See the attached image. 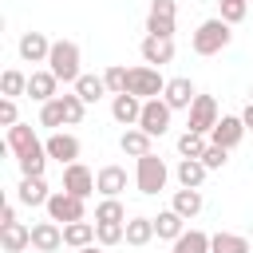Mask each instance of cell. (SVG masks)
<instances>
[{"label": "cell", "mask_w": 253, "mask_h": 253, "mask_svg": "<svg viewBox=\"0 0 253 253\" xmlns=\"http://www.w3.org/2000/svg\"><path fill=\"white\" fill-rule=\"evenodd\" d=\"M95 221H126L123 202H119V198H103V202L95 206Z\"/></svg>", "instance_id": "obj_35"}, {"label": "cell", "mask_w": 253, "mask_h": 253, "mask_svg": "<svg viewBox=\"0 0 253 253\" xmlns=\"http://www.w3.org/2000/svg\"><path fill=\"white\" fill-rule=\"evenodd\" d=\"M59 99H63V111H67V126H79V123H83V111H87V103H83L75 91H71V95H59Z\"/></svg>", "instance_id": "obj_37"}, {"label": "cell", "mask_w": 253, "mask_h": 253, "mask_svg": "<svg viewBox=\"0 0 253 253\" xmlns=\"http://www.w3.org/2000/svg\"><path fill=\"white\" fill-rule=\"evenodd\" d=\"M202 162H206L210 170H221V166L229 162V150H225V146H217V142H210V146L202 150Z\"/></svg>", "instance_id": "obj_39"}, {"label": "cell", "mask_w": 253, "mask_h": 253, "mask_svg": "<svg viewBox=\"0 0 253 253\" xmlns=\"http://www.w3.org/2000/svg\"><path fill=\"white\" fill-rule=\"evenodd\" d=\"M166 178H170V170H166V162L154 150L142 154V158H134V186H138V194L154 198L158 190H166Z\"/></svg>", "instance_id": "obj_4"}, {"label": "cell", "mask_w": 253, "mask_h": 253, "mask_svg": "<svg viewBox=\"0 0 253 253\" xmlns=\"http://www.w3.org/2000/svg\"><path fill=\"white\" fill-rule=\"evenodd\" d=\"M43 146H47V158H55L59 166L79 162V138H75V134H67V130H51V134L43 138Z\"/></svg>", "instance_id": "obj_10"}, {"label": "cell", "mask_w": 253, "mask_h": 253, "mask_svg": "<svg viewBox=\"0 0 253 253\" xmlns=\"http://www.w3.org/2000/svg\"><path fill=\"white\" fill-rule=\"evenodd\" d=\"M43 210H47V217L59 221V225H67V221H83V217H87L83 198H75V194H67V190H55V194L47 198Z\"/></svg>", "instance_id": "obj_7"}, {"label": "cell", "mask_w": 253, "mask_h": 253, "mask_svg": "<svg viewBox=\"0 0 253 253\" xmlns=\"http://www.w3.org/2000/svg\"><path fill=\"white\" fill-rule=\"evenodd\" d=\"M150 237H158L154 233V217H126V245L142 249V245H150Z\"/></svg>", "instance_id": "obj_26"}, {"label": "cell", "mask_w": 253, "mask_h": 253, "mask_svg": "<svg viewBox=\"0 0 253 253\" xmlns=\"http://www.w3.org/2000/svg\"><path fill=\"white\" fill-rule=\"evenodd\" d=\"M79 253H103V245H99V241H91V245H83Z\"/></svg>", "instance_id": "obj_43"}, {"label": "cell", "mask_w": 253, "mask_h": 253, "mask_svg": "<svg viewBox=\"0 0 253 253\" xmlns=\"http://www.w3.org/2000/svg\"><path fill=\"white\" fill-rule=\"evenodd\" d=\"M0 245H4V253H24V249L32 245V225H24V221H4V225H0Z\"/></svg>", "instance_id": "obj_19"}, {"label": "cell", "mask_w": 253, "mask_h": 253, "mask_svg": "<svg viewBox=\"0 0 253 253\" xmlns=\"http://www.w3.org/2000/svg\"><path fill=\"white\" fill-rule=\"evenodd\" d=\"M249 95H253V87H249Z\"/></svg>", "instance_id": "obj_45"}, {"label": "cell", "mask_w": 253, "mask_h": 253, "mask_svg": "<svg viewBox=\"0 0 253 253\" xmlns=\"http://www.w3.org/2000/svg\"><path fill=\"white\" fill-rule=\"evenodd\" d=\"M174 16H178V4L174 0H150L146 36H174Z\"/></svg>", "instance_id": "obj_8"}, {"label": "cell", "mask_w": 253, "mask_h": 253, "mask_svg": "<svg viewBox=\"0 0 253 253\" xmlns=\"http://www.w3.org/2000/svg\"><path fill=\"white\" fill-rule=\"evenodd\" d=\"M63 190L87 202V198L95 194V174H91L83 162H71V166H63Z\"/></svg>", "instance_id": "obj_11"}, {"label": "cell", "mask_w": 253, "mask_h": 253, "mask_svg": "<svg viewBox=\"0 0 253 253\" xmlns=\"http://www.w3.org/2000/svg\"><path fill=\"white\" fill-rule=\"evenodd\" d=\"M241 138H245V123H241V115H221L217 126L210 130V142H217V146H225V150H233Z\"/></svg>", "instance_id": "obj_15"}, {"label": "cell", "mask_w": 253, "mask_h": 253, "mask_svg": "<svg viewBox=\"0 0 253 253\" xmlns=\"http://www.w3.org/2000/svg\"><path fill=\"white\" fill-rule=\"evenodd\" d=\"M75 95H79L83 103H99V99L107 95V79H103V75H79V79H75Z\"/></svg>", "instance_id": "obj_29"}, {"label": "cell", "mask_w": 253, "mask_h": 253, "mask_svg": "<svg viewBox=\"0 0 253 253\" xmlns=\"http://www.w3.org/2000/svg\"><path fill=\"white\" fill-rule=\"evenodd\" d=\"M202 206H206V202H202V190H190V186L174 190V198H170V210H178L186 221H190V217H198V213H202Z\"/></svg>", "instance_id": "obj_23"}, {"label": "cell", "mask_w": 253, "mask_h": 253, "mask_svg": "<svg viewBox=\"0 0 253 253\" xmlns=\"http://www.w3.org/2000/svg\"><path fill=\"white\" fill-rule=\"evenodd\" d=\"M95 241H99L103 249L126 241V221H95Z\"/></svg>", "instance_id": "obj_31"}, {"label": "cell", "mask_w": 253, "mask_h": 253, "mask_svg": "<svg viewBox=\"0 0 253 253\" xmlns=\"http://www.w3.org/2000/svg\"><path fill=\"white\" fill-rule=\"evenodd\" d=\"M4 146L16 154V162H20L24 174H43V166H47V146L36 138L32 126H24V123L8 126V142H4Z\"/></svg>", "instance_id": "obj_1"}, {"label": "cell", "mask_w": 253, "mask_h": 253, "mask_svg": "<svg viewBox=\"0 0 253 253\" xmlns=\"http://www.w3.org/2000/svg\"><path fill=\"white\" fill-rule=\"evenodd\" d=\"M67 123V111H63V99L55 95V99H47V103H40V126H47V130H59Z\"/></svg>", "instance_id": "obj_30"}, {"label": "cell", "mask_w": 253, "mask_h": 253, "mask_svg": "<svg viewBox=\"0 0 253 253\" xmlns=\"http://www.w3.org/2000/svg\"><path fill=\"white\" fill-rule=\"evenodd\" d=\"M126 91H130V95H138V99H158V95L166 91L162 67H150V63L130 67V71H126Z\"/></svg>", "instance_id": "obj_5"}, {"label": "cell", "mask_w": 253, "mask_h": 253, "mask_svg": "<svg viewBox=\"0 0 253 253\" xmlns=\"http://www.w3.org/2000/svg\"><path fill=\"white\" fill-rule=\"evenodd\" d=\"M206 174H210V166H206L202 158H182V162L174 166V178H178V186H190V190H202Z\"/></svg>", "instance_id": "obj_22"}, {"label": "cell", "mask_w": 253, "mask_h": 253, "mask_svg": "<svg viewBox=\"0 0 253 253\" xmlns=\"http://www.w3.org/2000/svg\"><path fill=\"white\" fill-rule=\"evenodd\" d=\"M138 51H142V63L162 67V63L174 59V36H146V40L138 43Z\"/></svg>", "instance_id": "obj_13"}, {"label": "cell", "mask_w": 253, "mask_h": 253, "mask_svg": "<svg viewBox=\"0 0 253 253\" xmlns=\"http://www.w3.org/2000/svg\"><path fill=\"white\" fill-rule=\"evenodd\" d=\"M4 221H16V206H12V202H4V210H0V225H4Z\"/></svg>", "instance_id": "obj_41"}, {"label": "cell", "mask_w": 253, "mask_h": 253, "mask_svg": "<svg viewBox=\"0 0 253 253\" xmlns=\"http://www.w3.org/2000/svg\"><path fill=\"white\" fill-rule=\"evenodd\" d=\"M170 115H174V111H170V103H166L162 95H158V99H146V103H142V115H138V126H142L150 138H162V134L170 130Z\"/></svg>", "instance_id": "obj_6"}, {"label": "cell", "mask_w": 253, "mask_h": 253, "mask_svg": "<svg viewBox=\"0 0 253 253\" xmlns=\"http://www.w3.org/2000/svg\"><path fill=\"white\" fill-rule=\"evenodd\" d=\"M47 67L55 71L59 83H71V87H75V79L83 75V67H79V43H75V40H51Z\"/></svg>", "instance_id": "obj_3"}, {"label": "cell", "mask_w": 253, "mask_h": 253, "mask_svg": "<svg viewBox=\"0 0 253 253\" xmlns=\"http://www.w3.org/2000/svg\"><path fill=\"white\" fill-rule=\"evenodd\" d=\"M126 71H130V67H119V63H111V67L103 71V79H107V91H111V95H123V91H126Z\"/></svg>", "instance_id": "obj_36"}, {"label": "cell", "mask_w": 253, "mask_h": 253, "mask_svg": "<svg viewBox=\"0 0 253 253\" xmlns=\"http://www.w3.org/2000/svg\"><path fill=\"white\" fill-rule=\"evenodd\" d=\"M16 51H20L24 63H47V55H51V40H47L43 32H24L20 43H16Z\"/></svg>", "instance_id": "obj_12"}, {"label": "cell", "mask_w": 253, "mask_h": 253, "mask_svg": "<svg viewBox=\"0 0 253 253\" xmlns=\"http://www.w3.org/2000/svg\"><path fill=\"white\" fill-rule=\"evenodd\" d=\"M249 12V0H221V20L225 24H241Z\"/></svg>", "instance_id": "obj_38"}, {"label": "cell", "mask_w": 253, "mask_h": 253, "mask_svg": "<svg viewBox=\"0 0 253 253\" xmlns=\"http://www.w3.org/2000/svg\"><path fill=\"white\" fill-rule=\"evenodd\" d=\"M206 146H210V142H206V134H198V130H190V126L178 134V154H182V158H202V150H206Z\"/></svg>", "instance_id": "obj_33"}, {"label": "cell", "mask_w": 253, "mask_h": 253, "mask_svg": "<svg viewBox=\"0 0 253 253\" xmlns=\"http://www.w3.org/2000/svg\"><path fill=\"white\" fill-rule=\"evenodd\" d=\"M16 198L24 202V206H47V198H51V190H47V182H43V174H24L20 178V186H16Z\"/></svg>", "instance_id": "obj_17"}, {"label": "cell", "mask_w": 253, "mask_h": 253, "mask_svg": "<svg viewBox=\"0 0 253 253\" xmlns=\"http://www.w3.org/2000/svg\"><path fill=\"white\" fill-rule=\"evenodd\" d=\"M210 253H253V245H249V237H241V233H213L210 237Z\"/></svg>", "instance_id": "obj_27"}, {"label": "cell", "mask_w": 253, "mask_h": 253, "mask_svg": "<svg viewBox=\"0 0 253 253\" xmlns=\"http://www.w3.org/2000/svg\"><path fill=\"white\" fill-rule=\"evenodd\" d=\"M142 103H146V99H138V95H130V91L115 95V99H111V115H115V123H123V126H138Z\"/></svg>", "instance_id": "obj_18"}, {"label": "cell", "mask_w": 253, "mask_h": 253, "mask_svg": "<svg viewBox=\"0 0 253 253\" xmlns=\"http://www.w3.org/2000/svg\"><path fill=\"white\" fill-rule=\"evenodd\" d=\"M119 150L130 154V158H142V154H150V134L142 126H126L123 138H119Z\"/></svg>", "instance_id": "obj_25"}, {"label": "cell", "mask_w": 253, "mask_h": 253, "mask_svg": "<svg viewBox=\"0 0 253 253\" xmlns=\"http://www.w3.org/2000/svg\"><path fill=\"white\" fill-rule=\"evenodd\" d=\"M95 241V225L83 217V221H67L63 225V245H71V249H83V245H91Z\"/></svg>", "instance_id": "obj_28"}, {"label": "cell", "mask_w": 253, "mask_h": 253, "mask_svg": "<svg viewBox=\"0 0 253 253\" xmlns=\"http://www.w3.org/2000/svg\"><path fill=\"white\" fill-rule=\"evenodd\" d=\"M241 123H245V130H253V99H249V107L241 111Z\"/></svg>", "instance_id": "obj_42"}, {"label": "cell", "mask_w": 253, "mask_h": 253, "mask_svg": "<svg viewBox=\"0 0 253 253\" xmlns=\"http://www.w3.org/2000/svg\"><path fill=\"white\" fill-rule=\"evenodd\" d=\"M229 40H233V24H225L221 16H213V20L198 24V32L190 36V47L198 55H217L221 47H229Z\"/></svg>", "instance_id": "obj_2"}, {"label": "cell", "mask_w": 253, "mask_h": 253, "mask_svg": "<svg viewBox=\"0 0 253 253\" xmlns=\"http://www.w3.org/2000/svg\"><path fill=\"white\" fill-rule=\"evenodd\" d=\"M95 190H99L103 198H119V194L126 190V170H123V166H115V162H111V166H103V170L95 174Z\"/></svg>", "instance_id": "obj_21"}, {"label": "cell", "mask_w": 253, "mask_h": 253, "mask_svg": "<svg viewBox=\"0 0 253 253\" xmlns=\"http://www.w3.org/2000/svg\"><path fill=\"white\" fill-rule=\"evenodd\" d=\"M217 119H221V115H217V99H213V95H198L194 107H190V123H186V126L198 130V134H210V130L217 126Z\"/></svg>", "instance_id": "obj_9"}, {"label": "cell", "mask_w": 253, "mask_h": 253, "mask_svg": "<svg viewBox=\"0 0 253 253\" xmlns=\"http://www.w3.org/2000/svg\"><path fill=\"white\" fill-rule=\"evenodd\" d=\"M154 233H158L162 241H178V237L186 233V217H182L178 210H162V213L154 217Z\"/></svg>", "instance_id": "obj_24"}, {"label": "cell", "mask_w": 253, "mask_h": 253, "mask_svg": "<svg viewBox=\"0 0 253 253\" xmlns=\"http://www.w3.org/2000/svg\"><path fill=\"white\" fill-rule=\"evenodd\" d=\"M162 99L170 103V111H190V107H194V99H198V91H194V83H190L186 75H174V79H166Z\"/></svg>", "instance_id": "obj_14"}, {"label": "cell", "mask_w": 253, "mask_h": 253, "mask_svg": "<svg viewBox=\"0 0 253 253\" xmlns=\"http://www.w3.org/2000/svg\"><path fill=\"white\" fill-rule=\"evenodd\" d=\"M249 237H253V225H249Z\"/></svg>", "instance_id": "obj_44"}, {"label": "cell", "mask_w": 253, "mask_h": 253, "mask_svg": "<svg viewBox=\"0 0 253 253\" xmlns=\"http://www.w3.org/2000/svg\"><path fill=\"white\" fill-rule=\"evenodd\" d=\"M0 91H4L8 99H16V95H28V75H24V71H16V67H8V71L0 75Z\"/></svg>", "instance_id": "obj_34"}, {"label": "cell", "mask_w": 253, "mask_h": 253, "mask_svg": "<svg viewBox=\"0 0 253 253\" xmlns=\"http://www.w3.org/2000/svg\"><path fill=\"white\" fill-rule=\"evenodd\" d=\"M55 91H59V79H55V71H51V67H43V71H32V75H28V95H32L36 103L55 99Z\"/></svg>", "instance_id": "obj_20"}, {"label": "cell", "mask_w": 253, "mask_h": 253, "mask_svg": "<svg viewBox=\"0 0 253 253\" xmlns=\"http://www.w3.org/2000/svg\"><path fill=\"white\" fill-rule=\"evenodd\" d=\"M20 123V111H16V99H0V126H16Z\"/></svg>", "instance_id": "obj_40"}, {"label": "cell", "mask_w": 253, "mask_h": 253, "mask_svg": "<svg viewBox=\"0 0 253 253\" xmlns=\"http://www.w3.org/2000/svg\"><path fill=\"white\" fill-rule=\"evenodd\" d=\"M32 249H40V253H55V249H63V225L59 221H36L32 225Z\"/></svg>", "instance_id": "obj_16"}, {"label": "cell", "mask_w": 253, "mask_h": 253, "mask_svg": "<svg viewBox=\"0 0 253 253\" xmlns=\"http://www.w3.org/2000/svg\"><path fill=\"white\" fill-rule=\"evenodd\" d=\"M174 253H210V233H202V229H186V233L174 241Z\"/></svg>", "instance_id": "obj_32"}]
</instances>
